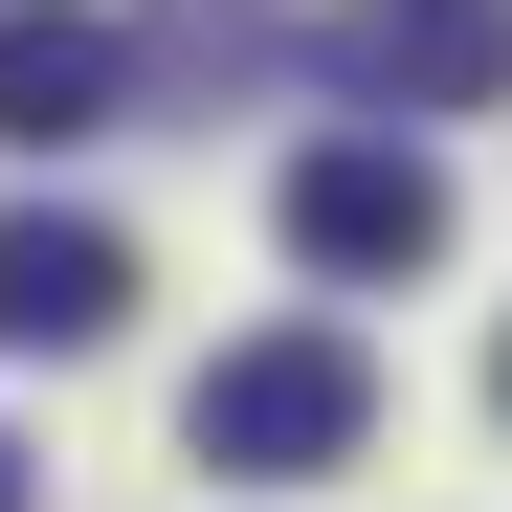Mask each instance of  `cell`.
Returning <instances> with one entry per match:
<instances>
[{"instance_id":"cell-1","label":"cell","mask_w":512,"mask_h":512,"mask_svg":"<svg viewBox=\"0 0 512 512\" xmlns=\"http://www.w3.org/2000/svg\"><path fill=\"white\" fill-rule=\"evenodd\" d=\"M179 446L245 468V490H334L379 446V357H357V334H223L201 401H179Z\"/></svg>"},{"instance_id":"cell-2","label":"cell","mask_w":512,"mask_h":512,"mask_svg":"<svg viewBox=\"0 0 512 512\" xmlns=\"http://www.w3.org/2000/svg\"><path fill=\"white\" fill-rule=\"evenodd\" d=\"M268 223H290L312 290H423V268H446V156H423V134H312Z\"/></svg>"},{"instance_id":"cell-3","label":"cell","mask_w":512,"mask_h":512,"mask_svg":"<svg viewBox=\"0 0 512 512\" xmlns=\"http://www.w3.org/2000/svg\"><path fill=\"white\" fill-rule=\"evenodd\" d=\"M312 67H334V112H512V0H334L312 23Z\"/></svg>"},{"instance_id":"cell-4","label":"cell","mask_w":512,"mask_h":512,"mask_svg":"<svg viewBox=\"0 0 512 512\" xmlns=\"http://www.w3.org/2000/svg\"><path fill=\"white\" fill-rule=\"evenodd\" d=\"M112 312H134V245L90 201H23V223H0V357H90Z\"/></svg>"},{"instance_id":"cell-5","label":"cell","mask_w":512,"mask_h":512,"mask_svg":"<svg viewBox=\"0 0 512 512\" xmlns=\"http://www.w3.org/2000/svg\"><path fill=\"white\" fill-rule=\"evenodd\" d=\"M112 90H134V45H112V23H67V0H0V134H23V156L112 134Z\"/></svg>"},{"instance_id":"cell-6","label":"cell","mask_w":512,"mask_h":512,"mask_svg":"<svg viewBox=\"0 0 512 512\" xmlns=\"http://www.w3.org/2000/svg\"><path fill=\"white\" fill-rule=\"evenodd\" d=\"M0 512H23V446H0Z\"/></svg>"}]
</instances>
